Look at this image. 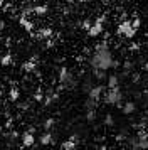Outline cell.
Returning a JSON list of instances; mask_svg holds the SVG:
<instances>
[{
    "label": "cell",
    "mask_w": 148,
    "mask_h": 150,
    "mask_svg": "<svg viewBox=\"0 0 148 150\" xmlns=\"http://www.w3.org/2000/svg\"><path fill=\"white\" fill-rule=\"evenodd\" d=\"M113 54H111V51L108 47V42L106 41H101L96 47H94V52L91 56V59H89V64H91V68L94 69H111L113 66Z\"/></svg>",
    "instance_id": "obj_1"
},
{
    "label": "cell",
    "mask_w": 148,
    "mask_h": 150,
    "mask_svg": "<svg viewBox=\"0 0 148 150\" xmlns=\"http://www.w3.org/2000/svg\"><path fill=\"white\" fill-rule=\"evenodd\" d=\"M57 79H59V83H61L59 89H73V88L78 86V81H76L74 74L67 68H61L59 69V76H57Z\"/></svg>",
    "instance_id": "obj_2"
},
{
    "label": "cell",
    "mask_w": 148,
    "mask_h": 150,
    "mask_svg": "<svg viewBox=\"0 0 148 150\" xmlns=\"http://www.w3.org/2000/svg\"><path fill=\"white\" fill-rule=\"evenodd\" d=\"M121 100H123V93H121L120 86H113V88H108L104 93H103V101L106 105H116L120 106Z\"/></svg>",
    "instance_id": "obj_3"
},
{
    "label": "cell",
    "mask_w": 148,
    "mask_h": 150,
    "mask_svg": "<svg viewBox=\"0 0 148 150\" xmlns=\"http://www.w3.org/2000/svg\"><path fill=\"white\" fill-rule=\"evenodd\" d=\"M104 21H106V15L98 17V19L94 21V24H91V27L86 30L87 35H89V37H98V35L103 34V32H104Z\"/></svg>",
    "instance_id": "obj_4"
},
{
    "label": "cell",
    "mask_w": 148,
    "mask_h": 150,
    "mask_svg": "<svg viewBox=\"0 0 148 150\" xmlns=\"http://www.w3.org/2000/svg\"><path fill=\"white\" fill-rule=\"evenodd\" d=\"M116 34L123 35V37H126V39H133L135 35H136V29L131 25V21H123L120 25H118V29H116Z\"/></svg>",
    "instance_id": "obj_5"
},
{
    "label": "cell",
    "mask_w": 148,
    "mask_h": 150,
    "mask_svg": "<svg viewBox=\"0 0 148 150\" xmlns=\"http://www.w3.org/2000/svg\"><path fill=\"white\" fill-rule=\"evenodd\" d=\"M30 34H32V37H35V39H44V41H46V39H51V37H52L54 30L51 27H44V29H39L35 34H34V32H30Z\"/></svg>",
    "instance_id": "obj_6"
},
{
    "label": "cell",
    "mask_w": 148,
    "mask_h": 150,
    "mask_svg": "<svg viewBox=\"0 0 148 150\" xmlns=\"http://www.w3.org/2000/svg\"><path fill=\"white\" fill-rule=\"evenodd\" d=\"M103 93H104V86H103V84H96V86H93V88L89 89L87 96H89V98H93V100H98V101H99L101 98H103Z\"/></svg>",
    "instance_id": "obj_7"
},
{
    "label": "cell",
    "mask_w": 148,
    "mask_h": 150,
    "mask_svg": "<svg viewBox=\"0 0 148 150\" xmlns=\"http://www.w3.org/2000/svg\"><path fill=\"white\" fill-rule=\"evenodd\" d=\"M20 138H22V145H24V147H32L34 143H35V137H34V133L29 132V130L24 132V135L20 137Z\"/></svg>",
    "instance_id": "obj_8"
},
{
    "label": "cell",
    "mask_w": 148,
    "mask_h": 150,
    "mask_svg": "<svg viewBox=\"0 0 148 150\" xmlns=\"http://www.w3.org/2000/svg\"><path fill=\"white\" fill-rule=\"evenodd\" d=\"M37 57H32L30 61H25L24 64H22V69L25 71V73H32V71H35L37 69Z\"/></svg>",
    "instance_id": "obj_9"
},
{
    "label": "cell",
    "mask_w": 148,
    "mask_h": 150,
    "mask_svg": "<svg viewBox=\"0 0 148 150\" xmlns=\"http://www.w3.org/2000/svg\"><path fill=\"white\" fill-rule=\"evenodd\" d=\"M120 108L125 115H131V113L136 111V105L133 101H126V103H123V105H120Z\"/></svg>",
    "instance_id": "obj_10"
},
{
    "label": "cell",
    "mask_w": 148,
    "mask_h": 150,
    "mask_svg": "<svg viewBox=\"0 0 148 150\" xmlns=\"http://www.w3.org/2000/svg\"><path fill=\"white\" fill-rule=\"evenodd\" d=\"M39 142H40V145H51V143H54V137H52V133H51V130H46V132L40 135Z\"/></svg>",
    "instance_id": "obj_11"
},
{
    "label": "cell",
    "mask_w": 148,
    "mask_h": 150,
    "mask_svg": "<svg viewBox=\"0 0 148 150\" xmlns=\"http://www.w3.org/2000/svg\"><path fill=\"white\" fill-rule=\"evenodd\" d=\"M19 24L25 29L27 32H32V30H34V24L27 19V15H20V17H19Z\"/></svg>",
    "instance_id": "obj_12"
},
{
    "label": "cell",
    "mask_w": 148,
    "mask_h": 150,
    "mask_svg": "<svg viewBox=\"0 0 148 150\" xmlns=\"http://www.w3.org/2000/svg\"><path fill=\"white\" fill-rule=\"evenodd\" d=\"M61 147H62L64 150H73V149H76V147H78V142H74L73 138H69V140H66V142L61 143Z\"/></svg>",
    "instance_id": "obj_13"
},
{
    "label": "cell",
    "mask_w": 148,
    "mask_h": 150,
    "mask_svg": "<svg viewBox=\"0 0 148 150\" xmlns=\"http://www.w3.org/2000/svg\"><path fill=\"white\" fill-rule=\"evenodd\" d=\"M93 76L98 81H103V79H106V71L104 69H94L93 68Z\"/></svg>",
    "instance_id": "obj_14"
},
{
    "label": "cell",
    "mask_w": 148,
    "mask_h": 150,
    "mask_svg": "<svg viewBox=\"0 0 148 150\" xmlns=\"http://www.w3.org/2000/svg\"><path fill=\"white\" fill-rule=\"evenodd\" d=\"M98 103H99L98 100H93V98H89V96H87L84 106H86V110H96V108H98Z\"/></svg>",
    "instance_id": "obj_15"
},
{
    "label": "cell",
    "mask_w": 148,
    "mask_h": 150,
    "mask_svg": "<svg viewBox=\"0 0 148 150\" xmlns=\"http://www.w3.org/2000/svg\"><path fill=\"white\" fill-rule=\"evenodd\" d=\"M113 86H120V78L116 74H111L108 78V88H113Z\"/></svg>",
    "instance_id": "obj_16"
},
{
    "label": "cell",
    "mask_w": 148,
    "mask_h": 150,
    "mask_svg": "<svg viewBox=\"0 0 148 150\" xmlns=\"http://www.w3.org/2000/svg\"><path fill=\"white\" fill-rule=\"evenodd\" d=\"M19 89L15 88V86H13V88H10V93H8V98H10V101H17V100H19Z\"/></svg>",
    "instance_id": "obj_17"
},
{
    "label": "cell",
    "mask_w": 148,
    "mask_h": 150,
    "mask_svg": "<svg viewBox=\"0 0 148 150\" xmlns=\"http://www.w3.org/2000/svg\"><path fill=\"white\" fill-rule=\"evenodd\" d=\"M0 64H2V66H8V64H12V54L7 52V54L0 59Z\"/></svg>",
    "instance_id": "obj_18"
},
{
    "label": "cell",
    "mask_w": 148,
    "mask_h": 150,
    "mask_svg": "<svg viewBox=\"0 0 148 150\" xmlns=\"http://www.w3.org/2000/svg\"><path fill=\"white\" fill-rule=\"evenodd\" d=\"M54 125H56V120L54 118H47L46 122H44V130H52Z\"/></svg>",
    "instance_id": "obj_19"
},
{
    "label": "cell",
    "mask_w": 148,
    "mask_h": 150,
    "mask_svg": "<svg viewBox=\"0 0 148 150\" xmlns=\"http://www.w3.org/2000/svg\"><path fill=\"white\" fill-rule=\"evenodd\" d=\"M94 118H96V110H87L86 120L87 122H94Z\"/></svg>",
    "instance_id": "obj_20"
},
{
    "label": "cell",
    "mask_w": 148,
    "mask_h": 150,
    "mask_svg": "<svg viewBox=\"0 0 148 150\" xmlns=\"http://www.w3.org/2000/svg\"><path fill=\"white\" fill-rule=\"evenodd\" d=\"M104 125H108V127H113V125H114L113 115H106V118H104Z\"/></svg>",
    "instance_id": "obj_21"
},
{
    "label": "cell",
    "mask_w": 148,
    "mask_h": 150,
    "mask_svg": "<svg viewBox=\"0 0 148 150\" xmlns=\"http://www.w3.org/2000/svg\"><path fill=\"white\" fill-rule=\"evenodd\" d=\"M34 100H35V101H39V103H42V100H44V93H42V91H35V95H34Z\"/></svg>",
    "instance_id": "obj_22"
},
{
    "label": "cell",
    "mask_w": 148,
    "mask_h": 150,
    "mask_svg": "<svg viewBox=\"0 0 148 150\" xmlns=\"http://www.w3.org/2000/svg\"><path fill=\"white\" fill-rule=\"evenodd\" d=\"M131 25L138 30V29H140V25H141V19H140V17H135L133 21H131Z\"/></svg>",
    "instance_id": "obj_23"
},
{
    "label": "cell",
    "mask_w": 148,
    "mask_h": 150,
    "mask_svg": "<svg viewBox=\"0 0 148 150\" xmlns=\"http://www.w3.org/2000/svg\"><path fill=\"white\" fill-rule=\"evenodd\" d=\"M12 127H13V118L10 116V118H7V122H5V128L7 130H12Z\"/></svg>",
    "instance_id": "obj_24"
},
{
    "label": "cell",
    "mask_w": 148,
    "mask_h": 150,
    "mask_svg": "<svg viewBox=\"0 0 148 150\" xmlns=\"http://www.w3.org/2000/svg\"><path fill=\"white\" fill-rule=\"evenodd\" d=\"M89 27H91V21H89V19H86V21L82 22V29H84V30H87Z\"/></svg>",
    "instance_id": "obj_25"
},
{
    "label": "cell",
    "mask_w": 148,
    "mask_h": 150,
    "mask_svg": "<svg viewBox=\"0 0 148 150\" xmlns=\"http://www.w3.org/2000/svg\"><path fill=\"white\" fill-rule=\"evenodd\" d=\"M19 110H24V111H25V110H29V103H24V105H19Z\"/></svg>",
    "instance_id": "obj_26"
},
{
    "label": "cell",
    "mask_w": 148,
    "mask_h": 150,
    "mask_svg": "<svg viewBox=\"0 0 148 150\" xmlns=\"http://www.w3.org/2000/svg\"><path fill=\"white\" fill-rule=\"evenodd\" d=\"M143 69H145V71L148 73V59H147V62H145V66H143Z\"/></svg>",
    "instance_id": "obj_27"
},
{
    "label": "cell",
    "mask_w": 148,
    "mask_h": 150,
    "mask_svg": "<svg viewBox=\"0 0 148 150\" xmlns=\"http://www.w3.org/2000/svg\"><path fill=\"white\" fill-rule=\"evenodd\" d=\"M4 7V0H0V8Z\"/></svg>",
    "instance_id": "obj_28"
},
{
    "label": "cell",
    "mask_w": 148,
    "mask_h": 150,
    "mask_svg": "<svg viewBox=\"0 0 148 150\" xmlns=\"http://www.w3.org/2000/svg\"><path fill=\"white\" fill-rule=\"evenodd\" d=\"M79 2H82V4H86V2H91V0H79Z\"/></svg>",
    "instance_id": "obj_29"
},
{
    "label": "cell",
    "mask_w": 148,
    "mask_h": 150,
    "mask_svg": "<svg viewBox=\"0 0 148 150\" xmlns=\"http://www.w3.org/2000/svg\"><path fill=\"white\" fill-rule=\"evenodd\" d=\"M66 2H69V4H73V2H76V0H66Z\"/></svg>",
    "instance_id": "obj_30"
}]
</instances>
